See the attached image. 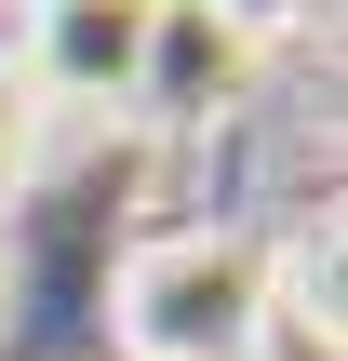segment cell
<instances>
[{
    "label": "cell",
    "instance_id": "1",
    "mask_svg": "<svg viewBox=\"0 0 348 361\" xmlns=\"http://www.w3.org/2000/svg\"><path fill=\"white\" fill-rule=\"evenodd\" d=\"M121 361H268L282 335V241L268 228H161L107 281Z\"/></svg>",
    "mask_w": 348,
    "mask_h": 361
},
{
    "label": "cell",
    "instance_id": "2",
    "mask_svg": "<svg viewBox=\"0 0 348 361\" xmlns=\"http://www.w3.org/2000/svg\"><path fill=\"white\" fill-rule=\"evenodd\" d=\"M161 27H174V0H27V27L0 40L13 67H27V94L67 121V107H148V67H161Z\"/></svg>",
    "mask_w": 348,
    "mask_h": 361
},
{
    "label": "cell",
    "instance_id": "3",
    "mask_svg": "<svg viewBox=\"0 0 348 361\" xmlns=\"http://www.w3.org/2000/svg\"><path fill=\"white\" fill-rule=\"evenodd\" d=\"M40 147H54V107L27 94V67L0 54V214L27 201V174H40Z\"/></svg>",
    "mask_w": 348,
    "mask_h": 361
}]
</instances>
